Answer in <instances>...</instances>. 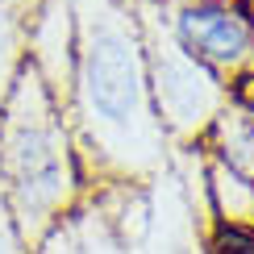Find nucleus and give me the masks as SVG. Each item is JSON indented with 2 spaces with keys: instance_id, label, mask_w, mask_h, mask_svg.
I'll list each match as a JSON object with an SVG mask.
<instances>
[{
  "instance_id": "3",
  "label": "nucleus",
  "mask_w": 254,
  "mask_h": 254,
  "mask_svg": "<svg viewBox=\"0 0 254 254\" xmlns=\"http://www.w3.org/2000/svg\"><path fill=\"white\" fill-rule=\"evenodd\" d=\"M137 25H142L150 100L171 150L204 146V137L213 133L217 117L229 104V83L179 46L167 0H137Z\"/></svg>"
},
{
  "instance_id": "2",
  "label": "nucleus",
  "mask_w": 254,
  "mask_h": 254,
  "mask_svg": "<svg viewBox=\"0 0 254 254\" xmlns=\"http://www.w3.org/2000/svg\"><path fill=\"white\" fill-rule=\"evenodd\" d=\"M88 192L67 113L25 59L0 100V196L25 254Z\"/></svg>"
},
{
  "instance_id": "6",
  "label": "nucleus",
  "mask_w": 254,
  "mask_h": 254,
  "mask_svg": "<svg viewBox=\"0 0 254 254\" xmlns=\"http://www.w3.org/2000/svg\"><path fill=\"white\" fill-rule=\"evenodd\" d=\"M34 254H133L109 192H88L67 217L38 242Z\"/></svg>"
},
{
  "instance_id": "1",
  "label": "nucleus",
  "mask_w": 254,
  "mask_h": 254,
  "mask_svg": "<svg viewBox=\"0 0 254 254\" xmlns=\"http://www.w3.org/2000/svg\"><path fill=\"white\" fill-rule=\"evenodd\" d=\"M75 67L67 125L88 188H146L171 167L146 75L137 0H71Z\"/></svg>"
},
{
  "instance_id": "8",
  "label": "nucleus",
  "mask_w": 254,
  "mask_h": 254,
  "mask_svg": "<svg viewBox=\"0 0 254 254\" xmlns=\"http://www.w3.org/2000/svg\"><path fill=\"white\" fill-rule=\"evenodd\" d=\"M204 250L208 254H254V225L250 221H208Z\"/></svg>"
},
{
  "instance_id": "10",
  "label": "nucleus",
  "mask_w": 254,
  "mask_h": 254,
  "mask_svg": "<svg viewBox=\"0 0 254 254\" xmlns=\"http://www.w3.org/2000/svg\"><path fill=\"white\" fill-rule=\"evenodd\" d=\"M246 4V17H250V42H254V0H242Z\"/></svg>"
},
{
  "instance_id": "9",
  "label": "nucleus",
  "mask_w": 254,
  "mask_h": 254,
  "mask_svg": "<svg viewBox=\"0 0 254 254\" xmlns=\"http://www.w3.org/2000/svg\"><path fill=\"white\" fill-rule=\"evenodd\" d=\"M0 254H25L17 229H13V217H8V208H4V196H0Z\"/></svg>"
},
{
  "instance_id": "4",
  "label": "nucleus",
  "mask_w": 254,
  "mask_h": 254,
  "mask_svg": "<svg viewBox=\"0 0 254 254\" xmlns=\"http://www.w3.org/2000/svg\"><path fill=\"white\" fill-rule=\"evenodd\" d=\"M196 171H200V146L171 150V167L158 171L146 188L129 192L133 225H125V221L121 225L133 254H208L204 229L213 217L204 204V188L196 184ZM100 192H109V188H100ZM113 204H117V196H113Z\"/></svg>"
},
{
  "instance_id": "7",
  "label": "nucleus",
  "mask_w": 254,
  "mask_h": 254,
  "mask_svg": "<svg viewBox=\"0 0 254 254\" xmlns=\"http://www.w3.org/2000/svg\"><path fill=\"white\" fill-rule=\"evenodd\" d=\"M38 0H0V100L13 88L17 71L25 67V42H29V17Z\"/></svg>"
},
{
  "instance_id": "5",
  "label": "nucleus",
  "mask_w": 254,
  "mask_h": 254,
  "mask_svg": "<svg viewBox=\"0 0 254 254\" xmlns=\"http://www.w3.org/2000/svg\"><path fill=\"white\" fill-rule=\"evenodd\" d=\"M167 13L179 46L225 83L254 67L250 17L242 0H167Z\"/></svg>"
}]
</instances>
